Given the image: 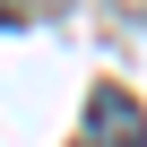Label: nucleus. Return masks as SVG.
<instances>
[{"instance_id": "obj_1", "label": "nucleus", "mask_w": 147, "mask_h": 147, "mask_svg": "<svg viewBox=\"0 0 147 147\" xmlns=\"http://www.w3.org/2000/svg\"><path fill=\"white\" fill-rule=\"evenodd\" d=\"M87 147H147V113L104 87V95L87 104Z\"/></svg>"}, {"instance_id": "obj_2", "label": "nucleus", "mask_w": 147, "mask_h": 147, "mask_svg": "<svg viewBox=\"0 0 147 147\" xmlns=\"http://www.w3.org/2000/svg\"><path fill=\"white\" fill-rule=\"evenodd\" d=\"M18 18H26V0H0V35H9V26H18Z\"/></svg>"}]
</instances>
